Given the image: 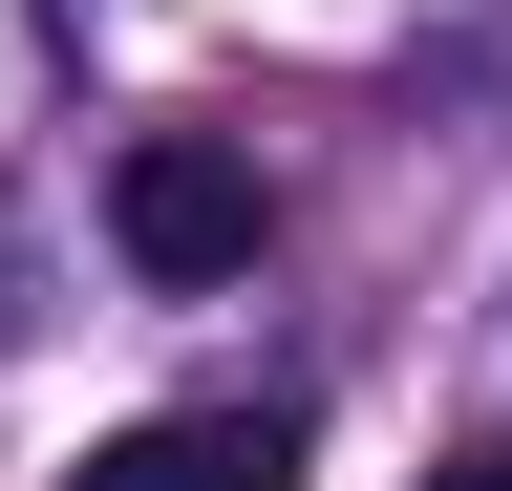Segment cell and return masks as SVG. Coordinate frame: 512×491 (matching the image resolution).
Returning <instances> with one entry per match:
<instances>
[{"label":"cell","instance_id":"obj_3","mask_svg":"<svg viewBox=\"0 0 512 491\" xmlns=\"http://www.w3.org/2000/svg\"><path fill=\"white\" fill-rule=\"evenodd\" d=\"M427 491H512V449H448V470H427Z\"/></svg>","mask_w":512,"mask_h":491},{"label":"cell","instance_id":"obj_2","mask_svg":"<svg viewBox=\"0 0 512 491\" xmlns=\"http://www.w3.org/2000/svg\"><path fill=\"white\" fill-rule=\"evenodd\" d=\"M64 491H299V427L278 406H150V427H107Z\"/></svg>","mask_w":512,"mask_h":491},{"label":"cell","instance_id":"obj_1","mask_svg":"<svg viewBox=\"0 0 512 491\" xmlns=\"http://www.w3.org/2000/svg\"><path fill=\"white\" fill-rule=\"evenodd\" d=\"M107 235H128V278L214 299V278H256V235H278V193H256V150H214V129H150V150L107 171Z\"/></svg>","mask_w":512,"mask_h":491}]
</instances>
